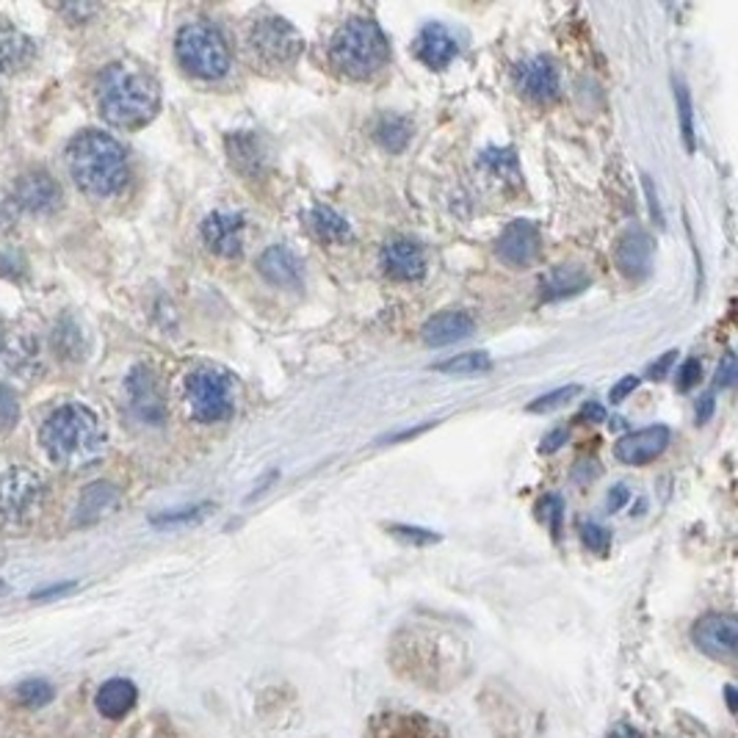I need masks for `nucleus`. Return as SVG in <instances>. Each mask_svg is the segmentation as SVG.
Returning a JSON list of instances; mask_svg holds the SVG:
<instances>
[{"label": "nucleus", "mask_w": 738, "mask_h": 738, "mask_svg": "<svg viewBox=\"0 0 738 738\" xmlns=\"http://www.w3.org/2000/svg\"><path fill=\"white\" fill-rule=\"evenodd\" d=\"M628 501H631V490H628L625 484H617L614 490L609 492V510L611 512H620L622 506L628 504Z\"/></svg>", "instance_id": "42"}, {"label": "nucleus", "mask_w": 738, "mask_h": 738, "mask_svg": "<svg viewBox=\"0 0 738 738\" xmlns=\"http://www.w3.org/2000/svg\"><path fill=\"white\" fill-rule=\"evenodd\" d=\"M136 699H139V688H136L133 681H128V677H111V681H106L97 688L95 708L106 719H122L125 714L133 710Z\"/></svg>", "instance_id": "22"}, {"label": "nucleus", "mask_w": 738, "mask_h": 738, "mask_svg": "<svg viewBox=\"0 0 738 738\" xmlns=\"http://www.w3.org/2000/svg\"><path fill=\"white\" fill-rule=\"evenodd\" d=\"M128 396H130V407H133V413L139 415L141 420H147V424H161L163 415H167L163 393L161 387H158L156 374H152L147 365H139V368L130 371Z\"/></svg>", "instance_id": "17"}, {"label": "nucleus", "mask_w": 738, "mask_h": 738, "mask_svg": "<svg viewBox=\"0 0 738 738\" xmlns=\"http://www.w3.org/2000/svg\"><path fill=\"white\" fill-rule=\"evenodd\" d=\"M736 376H738L736 354L727 352L725 357H721L719 368H716V387H730L732 382H736Z\"/></svg>", "instance_id": "38"}, {"label": "nucleus", "mask_w": 738, "mask_h": 738, "mask_svg": "<svg viewBox=\"0 0 738 738\" xmlns=\"http://www.w3.org/2000/svg\"><path fill=\"white\" fill-rule=\"evenodd\" d=\"M675 97H677V114H681L683 145H686L688 152H694V147H697V141H694V108H692V97H688V89L683 86V81H675Z\"/></svg>", "instance_id": "31"}, {"label": "nucleus", "mask_w": 738, "mask_h": 738, "mask_svg": "<svg viewBox=\"0 0 738 738\" xmlns=\"http://www.w3.org/2000/svg\"><path fill=\"white\" fill-rule=\"evenodd\" d=\"M119 504V492L114 490V484H108V481H97V484H92L89 490L81 495V523H92V521H100V517H106L108 512H114V506Z\"/></svg>", "instance_id": "26"}, {"label": "nucleus", "mask_w": 738, "mask_h": 738, "mask_svg": "<svg viewBox=\"0 0 738 738\" xmlns=\"http://www.w3.org/2000/svg\"><path fill=\"white\" fill-rule=\"evenodd\" d=\"M637 387H639V376H622V379L617 382L614 387H611V402H614V404L625 402V398L631 396Z\"/></svg>", "instance_id": "41"}, {"label": "nucleus", "mask_w": 738, "mask_h": 738, "mask_svg": "<svg viewBox=\"0 0 738 738\" xmlns=\"http://www.w3.org/2000/svg\"><path fill=\"white\" fill-rule=\"evenodd\" d=\"M308 227H310V233H313L315 238L327 246L346 244V240L352 238V227H349L346 218L327 205H315L313 211L308 213Z\"/></svg>", "instance_id": "24"}, {"label": "nucleus", "mask_w": 738, "mask_h": 738, "mask_svg": "<svg viewBox=\"0 0 738 738\" xmlns=\"http://www.w3.org/2000/svg\"><path fill=\"white\" fill-rule=\"evenodd\" d=\"M589 282H592V277H589L581 266L565 264V266H556V269H550L548 275L543 277V286L539 288H543L545 302H554V299H567V297H576V293L587 291Z\"/></svg>", "instance_id": "23"}, {"label": "nucleus", "mask_w": 738, "mask_h": 738, "mask_svg": "<svg viewBox=\"0 0 738 738\" xmlns=\"http://www.w3.org/2000/svg\"><path fill=\"white\" fill-rule=\"evenodd\" d=\"M391 534H393V537L404 539V543H413V545L440 543V534L429 532V528H418V526H391Z\"/></svg>", "instance_id": "36"}, {"label": "nucleus", "mask_w": 738, "mask_h": 738, "mask_svg": "<svg viewBox=\"0 0 738 738\" xmlns=\"http://www.w3.org/2000/svg\"><path fill=\"white\" fill-rule=\"evenodd\" d=\"M672 435L666 426H648V429H637L631 435L620 437V442L614 446V457L622 464H633V468H642V464L653 462L661 453L670 448Z\"/></svg>", "instance_id": "13"}, {"label": "nucleus", "mask_w": 738, "mask_h": 738, "mask_svg": "<svg viewBox=\"0 0 738 738\" xmlns=\"http://www.w3.org/2000/svg\"><path fill=\"white\" fill-rule=\"evenodd\" d=\"M710 413H714V396H710V393H705V396H699V404H697V420H699V424H705V420L710 418Z\"/></svg>", "instance_id": "46"}, {"label": "nucleus", "mask_w": 738, "mask_h": 738, "mask_svg": "<svg viewBox=\"0 0 738 738\" xmlns=\"http://www.w3.org/2000/svg\"><path fill=\"white\" fill-rule=\"evenodd\" d=\"M644 191H648V205L653 207V218H655V224H661L659 200H655V185H653V180H650V178H644Z\"/></svg>", "instance_id": "47"}, {"label": "nucleus", "mask_w": 738, "mask_h": 738, "mask_svg": "<svg viewBox=\"0 0 738 738\" xmlns=\"http://www.w3.org/2000/svg\"><path fill=\"white\" fill-rule=\"evenodd\" d=\"M374 738H446L435 721L424 719V716H385L379 721V730Z\"/></svg>", "instance_id": "25"}, {"label": "nucleus", "mask_w": 738, "mask_h": 738, "mask_svg": "<svg viewBox=\"0 0 738 738\" xmlns=\"http://www.w3.org/2000/svg\"><path fill=\"white\" fill-rule=\"evenodd\" d=\"M537 517L543 523H548L550 534L559 539L561 517H565V501H561L559 495H545V499L537 504Z\"/></svg>", "instance_id": "32"}, {"label": "nucleus", "mask_w": 738, "mask_h": 738, "mask_svg": "<svg viewBox=\"0 0 738 738\" xmlns=\"http://www.w3.org/2000/svg\"><path fill=\"white\" fill-rule=\"evenodd\" d=\"M617 269L628 277V280H644L653 266V238L644 229H628L617 244Z\"/></svg>", "instance_id": "19"}, {"label": "nucleus", "mask_w": 738, "mask_h": 738, "mask_svg": "<svg viewBox=\"0 0 738 738\" xmlns=\"http://www.w3.org/2000/svg\"><path fill=\"white\" fill-rule=\"evenodd\" d=\"M14 200L31 213H53L62 207V185L45 169H29L14 183Z\"/></svg>", "instance_id": "9"}, {"label": "nucleus", "mask_w": 738, "mask_h": 738, "mask_svg": "<svg viewBox=\"0 0 738 738\" xmlns=\"http://www.w3.org/2000/svg\"><path fill=\"white\" fill-rule=\"evenodd\" d=\"M391 56L385 31L371 20H349L335 31L330 42V62L346 78H371L385 67Z\"/></svg>", "instance_id": "4"}, {"label": "nucleus", "mask_w": 738, "mask_h": 738, "mask_svg": "<svg viewBox=\"0 0 738 738\" xmlns=\"http://www.w3.org/2000/svg\"><path fill=\"white\" fill-rule=\"evenodd\" d=\"M67 167L75 185L89 196H114L128 185V152L103 130H84L67 147Z\"/></svg>", "instance_id": "2"}, {"label": "nucleus", "mask_w": 738, "mask_h": 738, "mask_svg": "<svg viewBox=\"0 0 738 738\" xmlns=\"http://www.w3.org/2000/svg\"><path fill=\"white\" fill-rule=\"evenodd\" d=\"M699 374H703V368H699L697 360H686L683 368L677 371V391H683V393L692 391V387L699 382Z\"/></svg>", "instance_id": "39"}, {"label": "nucleus", "mask_w": 738, "mask_h": 738, "mask_svg": "<svg viewBox=\"0 0 738 738\" xmlns=\"http://www.w3.org/2000/svg\"><path fill=\"white\" fill-rule=\"evenodd\" d=\"M492 368V360L486 352H464L457 354L451 360H442V363L435 365V371L440 374H451V376H470V374H484V371Z\"/></svg>", "instance_id": "28"}, {"label": "nucleus", "mask_w": 738, "mask_h": 738, "mask_svg": "<svg viewBox=\"0 0 738 738\" xmlns=\"http://www.w3.org/2000/svg\"><path fill=\"white\" fill-rule=\"evenodd\" d=\"M606 738H642V736H639V732L633 730V727H628V725H617L614 730H611Z\"/></svg>", "instance_id": "48"}, {"label": "nucleus", "mask_w": 738, "mask_h": 738, "mask_svg": "<svg viewBox=\"0 0 738 738\" xmlns=\"http://www.w3.org/2000/svg\"><path fill=\"white\" fill-rule=\"evenodd\" d=\"M36 58V45L29 34H23L14 25L3 23L0 20V73L14 75L23 73L34 64Z\"/></svg>", "instance_id": "20"}, {"label": "nucleus", "mask_w": 738, "mask_h": 738, "mask_svg": "<svg viewBox=\"0 0 738 738\" xmlns=\"http://www.w3.org/2000/svg\"><path fill=\"white\" fill-rule=\"evenodd\" d=\"M675 354H677V352H666L664 357L659 360V363L650 365V376H653V379H661V376L666 374V368H670V365L675 363Z\"/></svg>", "instance_id": "45"}, {"label": "nucleus", "mask_w": 738, "mask_h": 738, "mask_svg": "<svg viewBox=\"0 0 738 738\" xmlns=\"http://www.w3.org/2000/svg\"><path fill=\"white\" fill-rule=\"evenodd\" d=\"M258 271L269 286L299 291L304 282V266L288 246H269L258 258Z\"/></svg>", "instance_id": "18"}, {"label": "nucleus", "mask_w": 738, "mask_h": 738, "mask_svg": "<svg viewBox=\"0 0 738 738\" xmlns=\"http://www.w3.org/2000/svg\"><path fill=\"white\" fill-rule=\"evenodd\" d=\"M205 512H211V506H185V510H178V512H163V515H156L152 517V523L156 526H180V523H194L200 521Z\"/></svg>", "instance_id": "35"}, {"label": "nucleus", "mask_w": 738, "mask_h": 738, "mask_svg": "<svg viewBox=\"0 0 738 738\" xmlns=\"http://www.w3.org/2000/svg\"><path fill=\"white\" fill-rule=\"evenodd\" d=\"M227 152L240 172H255V169H258L260 150H258V141H255V136L235 133L233 139H227Z\"/></svg>", "instance_id": "29"}, {"label": "nucleus", "mask_w": 738, "mask_h": 738, "mask_svg": "<svg viewBox=\"0 0 738 738\" xmlns=\"http://www.w3.org/2000/svg\"><path fill=\"white\" fill-rule=\"evenodd\" d=\"M409 136H413V125H409L404 117H396V114L382 117L379 125H376V139H379V145L391 152H402L404 147H407Z\"/></svg>", "instance_id": "27"}, {"label": "nucleus", "mask_w": 738, "mask_h": 738, "mask_svg": "<svg viewBox=\"0 0 738 738\" xmlns=\"http://www.w3.org/2000/svg\"><path fill=\"white\" fill-rule=\"evenodd\" d=\"M0 352H3V332H0Z\"/></svg>", "instance_id": "49"}, {"label": "nucleus", "mask_w": 738, "mask_h": 738, "mask_svg": "<svg viewBox=\"0 0 738 738\" xmlns=\"http://www.w3.org/2000/svg\"><path fill=\"white\" fill-rule=\"evenodd\" d=\"M161 106L158 81L145 67L114 62L97 75V108L103 119L117 128H141Z\"/></svg>", "instance_id": "1"}, {"label": "nucleus", "mask_w": 738, "mask_h": 738, "mask_svg": "<svg viewBox=\"0 0 738 738\" xmlns=\"http://www.w3.org/2000/svg\"><path fill=\"white\" fill-rule=\"evenodd\" d=\"M18 697L25 708H45L47 703H53L56 697V688H53L51 681H42V677H31V681L20 683Z\"/></svg>", "instance_id": "30"}, {"label": "nucleus", "mask_w": 738, "mask_h": 738, "mask_svg": "<svg viewBox=\"0 0 738 738\" xmlns=\"http://www.w3.org/2000/svg\"><path fill=\"white\" fill-rule=\"evenodd\" d=\"M481 163H484V167H490V172H495V174H515V156H512V152H506V150L484 152Z\"/></svg>", "instance_id": "37"}, {"label": "nucleus", "mask_w": 738, "mask_h": 738, "mask_svg": "<svg viewBox=\"0 0 738 738\" xmlns=\"http://www.w3.org/2000/svg\"><path fill=\"white\" fill-rule=\"evenodd\" d=\"M415 58L429 69H446L459 56V42L446 25L429 23L418 31L413 42Z\"/></svg>", "instance_id": "16"}, {"label": "nucleus", "mask_w": 738, "mask_h": 738, "mask_svg": "<svg viewBox=\"0 0 738 738\" xmlns=\"http://www.w3.org/2000/svg\"><path fill=\"white\" fill-rule=\"evenodd\" d=\"M249 56L264 67H288L302 56V34L282 18L255 20L246 31Z\"/></svg>", "instance_id": "6"}, {"label": "nucleus", "mask_w": 738, "mask_h": 738, "mask_svg": "<svg viewBox=\"0 0 738 738\" xmlns=\"http://www.w3.org/2000/svg\"><path fill=\"white\" fill-rule=\"evenodd\" d=\"M578 393H581V387L578 385H567V387H559V391H550L548 396H539L537 402L528 404V413H550V409H559V407H565L570 398H576Z\"/></svg>", "instance_id": "34"}, {"label": "nucleus", "mask_w": 738, "mask_h": 738, "mask_svg": "<svg viewBox=\"0 0 738 738\" xmlns=\"http://www.w3.org/2000/svg\"><path fill=\"white\" fill-rule=\"evenodd\" d=\"M47 457L62 468H86L106 451V429L100 418L84 404H64L40 431Z\"/></svg>", "instance_id": "3"}, {"label": "nucleus", "mask_w": 738, "mask_h": 738, "mask_svg": "<svg viewBox=\"0 0 738 738\" xmlns=\"http://www.w3.org/2000/svg\"><path fill=\"white\" fill-rule=\"evenodd\" d=\"M475 332V321L462 310H446V313L431 315L424 324L420 335L429 346H451V343L464 341Z\"/></svg>", "instance_id": "21"}, {"label": "nucleus", "mask_w": 738, "mask_h": 738, "mask_svg": "<svg viewBox=\"0 0 738 738\" xmlns=\"http://www.w3.org/2000/svg\"><path fill=\"white\" fill-rule=\"evenodd\" d=\"M379 266L391 280L415 282L426 275V255L413 238H393L382 246Z\"/></svg>", "instance_id": "12"}, {"label": "nucleus", "mask_w": 738, "mask_h": 738, "mask_svg": "<svg viewBox=\"0 0 738 738\" xmlns=\"http://www.w3.org/2000/svg\"><path fill=\"white\" fill-rule=\"evenodd\" d=\"M581 543L584 548L592 550V554L606 556L611 548V532L606 526H600V523L589 521L581 526Z\"/></svg>", "instance_id": "33"}, {"label": "nucleus", "mask_w": 738, "mask_h": 738, "mask_svg": "<svg viewBox=\"0 0 738 738\" xmlns=\"http://www.w3.org/2000/svg\"><path fill=\"white\" fill-rule=\"evenodd\" d=\"M495 253H499V258L504 264L523 269V266H528L539 255V227L534 222H528V218H517V222H512L499 235Z\"/></svg>", "instance_id": "14"}, {"label": "nucleus", "mask_w": 738, "mask_h": 738, "mask_svg": "<svg viewBox=\"0 0 738 738\" xmlns=\"http://www.w3.org/2000/svg\"><path fill=\"white\" fill-rule=\"evenodd\" d=\"M570 440V429H554L548 437H545L543 442H539V453H554L559 451L565 442Z\"/></svg>", "instance_id": "40"}, {"label": "nucleus", "mask_w": 738, "mask_h": 738, "mask_svg": "<svg viewBox=\"0 0 738 738\" xmlns=\"http://www.w3.org/2000/svg\"><path fill=\"white\" fill-rule=\"evenodd\" d=\"M45 484L34 470L12 468L0 473V515H23L42 499Z\"/></svg>", "instance_id": "8"}, {"label": "nucleus", "mask_w": 738, "mask_h": 738, "mask_svg": "<svg viewBox=\"0 0 738 738\" xmlns=\"http://www.w3.org/2000/svg\"><path fill=\"white\" fill-rule=\"evenodd\" d=\"M202 240L218 258H238L244 249V216L233 211H213L202 222Z\"/></svg>", "instance_id": "10"}, {"label": "nucleus", "mask_w": 738, "mask_h": 738, "mask_svg": "<svg viewBox=\"0 0 738 738\" xmlns=\"http://www.w3.org/2000/svg\"><path fill=\"white\" fill-rule=\"evenodd\" d=\"M69 589H75V584H56V587H47V589H40V592H34L36 600H53L58 598V595H67Z\"/></svg>", "instance_id": "43"}, {"label": "nucleus", "mask_w": 738, "mask_h": 738, "mask_svg": "<svg viewBox=\"0 0 738 738\" xmlns=\"http://www.w3.org/2000/svg\"><path fill=\"white\" fill-rule=\"evenodd\" d=\"M174 53L185 73L202 81H218L229 73V47L213 25L189 23L178 31Z\"/></svg>", "instance_id": "5"}, {"label": "nucleus", "mask_w": 738, "mask_h": 738, "mask_svg": "<svg viewBox=\"0 0 738 738\" xmlns=\"http://www.w3.org/2000/svg\"><path fill=\"white\" fill-rule=\"evenodd\" d=\"M185 398L194 420L218 424L233 415V379L218 368H196L185 379Z\"/></svg>", "instance_id": "7"}, {"label": "nucleus", "mask_w": 738, "mask_h": 738, "mask_svg": "<svg viewBox=\"0 0 738 738\" xmlns=\"http://www.w3.org/2000/svg\"><path fill=\"white\" fill-rule=\"evenodd\" d=\"M692 642L710 659H730L738 648V620L732 614H708L692 628Z\"/></svg>", "instance_id": "11"}, {"label": "nucleus", "mask_w": 738, "mask_h": 738, "mask_svg": "<svg viewBox=\"0 0 738 738\" xmlns=\"http://www.w3.org/2000/svg\"><path fill=\"white\" fill-rule=\"evenodd\" d=\"M581 418L589 420V424H603L606 420V409L600 404H584Z\"/></svg>", "instance_id": "44"}, {"label": "nucleus", "mask_w": 738, "mask_h": 738, "mask_svg": "<svg viewBox=\"0 0 738 738\" xmlns=\"http://www.w3.org/2000/svg\"><path fill=\"white\" fill-rule=\"evenodd\" d=\"M515 84L534 103H550L559 95V73L545 56H532L517 64Z\"/></svg>", "instance_id": "15"}]
</instances>
